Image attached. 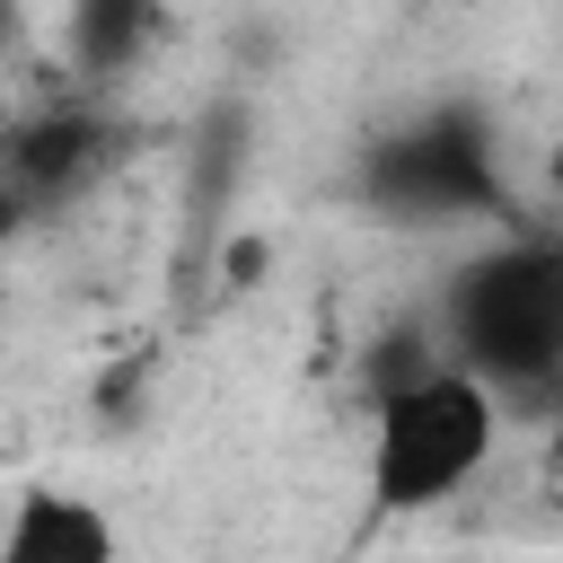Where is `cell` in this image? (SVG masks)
<instances>
[{"label": "cell", "instance_id": "obj_4", "mask_svg": "<svg viewBox=\"0 0 563 563\" xmlns=\"http://www.w3.org/2000/svg\"><path fill=\"white\" fill-rule=\"evenodd\" d=\"M97 158V123L88 114H44L26 132H9V194H62L79 185Z\"/></svg>", "mask_w": 563, "mask_h": 563}, {"label": "cell", "instance_id": "obj_2", "mask_svg": "<svg viewBox=\"0 0 563 563\" xmlns=\"http://www.w3.org/2000/svg\"><path fill=\"white\" fill-rule=\"evenodd\" d=\"M457 325H466V352L493 369V378H537L563 361V264L545 255H501L466 282L457 299Z\"/></svg>", "mask_w": 563, "mask_h": 563}, {"label": "cell", "instance_id": "obj_5", "mask_svg": "<svg viewBox=\"0 0 563 563\" xmlns=\"http://www.w3.org/2000/svg\"><path fill=\"white\" fill-rule=\"evenodd\" d=\"M141 35H150V0H79V9H70V44H79L88 70L132 62Z\"/></svg>", "mask_w": 563, "mask_h": 563}, {"label": "cell", "instance_id": "obj_6", "mask_svg": "<svg viewBox=\"0 0 563 563\" xmlns=\"http://www.w3.org/2000/svg\"><path fill=\"white\" fill-rule=\"evenodd\" d=\"M9 229H18V194L0 185V246H9Z\"/></svg>", "mask_w": 563, "mask_h": 563}, {"label": "cell", "instance_id": "obj_3", "mask_svg": "<svg viewBox=\"0 0 563 563\" xmlns=\"http://www.w3.org/2000/svg\"><path fill=\"white\" fill-rule=\"evenodd\" d=\"M0 563H114V528L70 493H26L0 537Z\"/></svg>", "mask_w": 563, "mask_h": 563}, {"label": "cell", "instance_id": "obj_1", "mask_svg": "<svg viewBox=\"0 0 563 563\" xmlns=\"http://www.w3.org/2000/svg\"><path fill=\"white\" fill-rule=\"evenodd\" d=\"M484 449H493V387L475 369H422L378 405L369 484L387 510H422V501H449L484 466Z\"/></svg>", "mask_w": 563, "mask_h": 563}]
</instances>
